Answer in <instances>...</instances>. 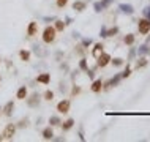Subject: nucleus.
Listing matches in <instances>:
<instances>
[{
    "label": "nucleus",
    "mask_w": 150,
    "mask_h": 142,
    "mask_svg": "<svg viewBox=\"0 0 150 142\" xmlns=\"http://www.w3.org/2000/svg\"><path fill=\"white\" fill-rule=\"evenodd\" d=\"M120 74H122V79H126V78L131 76V68H130V65H126V68L120 73Z\"/></svg>",
    "instance_id": "26"
},
{
    "label": "nucleus",
    "mask_w": 150,
    "mask_h": 142,
    "mask_svg": "<svg viewBox=\"0 0 150 142\" xmlns=\"http://www.w3.org/2000/svg\"><path fill=\"white\" fill-rule=\"evenodd\" d=\"M81 44H82L84 48H88V46L93 44V40H92V38H82V40H81Z\"/></svg>",
    "instance_id": "27"
},
{
    "label": "nucleus",
    "mask_w": 150,
    "mask_h": 142,
    "mask_svg": "<svg viewBox=\"0 0 150 142\" xmlns=\"http://www.w3.org/2000/svg\"><path fill=\"white\" fill-rule=\"evenodd\" d=\"M54 27H55L57 32H63L65 27H67V24H65L63 21H60V19H55V25H54Z\"/></svg>",
    "instance_id": "22"
},
{
    "label": "nucleus",
    "mask_w": 150,
    "mask_h": 142,
    "mask_svg": "<svg viewBox=\"0 0 150 142\" xmlns=\"http://www.w3.org/2000/svg\"><path fill=\"white\" fill-rule=\"evenodd\" d=\"M147 65H149V60L145 59V55H141V57H137L134 68H136V70H142V68H145Z\"/></svg>",
    "instance_id": "11"
},
{
    "label": "nucleus",
    "mask_w": 150,
    "mask_h": 142,
    "mask_svg": "<svg viewBox=\"0 0 150 142\" xmlns=\"http://www.w3.org/2000/svg\"><path fill=\"white\" fill-rule=\"evenodd\" d=\"M27 104H29L30 107H38L40 106V95L33 93L30 98H27Z\"/></svg>",
    "instance_id": "9"
},
{
    "label": "nucleus",
    "mask_w": 150,
    "mask_h": 142,
    "mask_svg": "<svg viewBox=\"0 0 150 142\" xmlns=\"http://www.w3.org/2000/svg\"><path fill=\"white\" fill-rule=\"evenodd\" d=\"M134 41H136V36H134V33H126L125 38H123V43L126 46H133Z\"/></svg>",
    "instance_id": "19"
},
{
    "label": "nucleus",
    "mask_w": 150,
    "mask_h": 142,
    "mask_svg": "<svg viewBox=\"0 0 150 142\" xmlns=\"http://www.w3.org/2000/svg\"><path fill=\"white\" fill-rule=\"evenodd\" d=\"M36 32H38V24L36 22H30L29 27H27V36H35L36 35Z\"/></svg>",
    "instance_id": "12"
},
{
    "label": "nucleus",
    "mask_w": 150,
    "mask_h": 142,
    "mask_svg": "<svg viewBox=\"0 0 150 142\" xmlns=\"http://www.w3.org/2000/svg\"><path fill=\"white\" fill-rule=\"evenodd\" d=\"M73 126H74V118H68L62 123V131H70Z\"/></svg>",
    "instance_id": "18"
},
{
    "label": "nucleus",
    "mask_w": 150,
    "mask_h": 142,
    "mask_svg": "<svg viewBox=\"0 0 150 142\" xmlns=\"http://www.w3.org/2000/svg\"><path fill=\"white\" fill-rule=\"evenodd\" d=\"M118 10L125 14H134V6L130 5V3H120V5H118Z\"/></svg>",
    "instance_id": "10"
},
{
    "label": "nucleus",
    "mask_w": 150,
    "mask_h": 142,
    "mask_svg": "<svg viewBox=\"0 0 150 142\" xmlns=\"http://www.w3.org/2000/svg\"><path fill=\"white\" fill-rule=\"evenodd\" d=\"M2 111H3V114H5L6 117H10L11 114H13V111H14V103H13V101H8Z\"/></svg>",
    "instance_id": "17"
},
{
    "label": "nucleus",
    "mask_w": 150,
    "mask_h": 142,
    "mask_svg": "<svg viewBox=\"0 0 150 142\" xmlns=\"http://www.w3.org/2000/svg\"><path fill=\"white\" fill-rule=\"evenodd\" d=\"M3 141V134H2V136H0V142H2Z\"/></svg>",
    "instance_id": "43"
},
{
    "label": "nucleus",
    "mask_w": 150,
    "mask_h": 142,
    "mask_svg": "<svg viewBox=\"0 0 150 142\" xmlns=\"http://www.w3.org/2000/svg\"><path fill=\"white\" fill-rule=\"evenodd\" d=\"M18 126H19V128H24V126H27V120H21Z\"/></svg>",
    "instance_id": "39"
},
{
    "label": "nucleus",
    "mask_w": 150,
    "mask_h": 142,
    "mask_svg": "<svg viewBox=\"0 0 150 142\" xmlns=\"http://www.w3.org/2000/svg\"><path fill=\"white\" fill-rule=\"evenodd\" d=\"M137 30H139L141 35H149V33H150V22H149V19H145V17L139 19V21H137Z\"/></svg>",
    "instance_id": "2"
},
{
    "label": "nucleus",
    "mask_w": 150,
    "mask_h": 142,
    "mask_svg": "<svg viewBox=\"0 0 150 142\" xmlns=\"http://www.w3.org/2000/svg\"><path fill=\"white\" fill-rule=\"evenodd\" d=\"M93 10H95V13H101V11H104V8H103V5H101V2H95V3H93Z\"/></svg>",
    "instance_id": "29"
},
{
    "label": "nucleus",
    "mask_w": 150,
    "mask_h": 142,
    "mask_svg": "<svg viewBox=\"0 0 150 142\" xmlns=\"http://www.w3.org/2000/svg\"><path fill=\"white\" fill-rule=\"evenodd\" d=\"M60 123H62V120H60L57 115H52L51 118H49V125H51V126H59Z\"/></svg>",
    "instance_id": "24"
},
{
    "label": "nucleus",
    "mask_w": 150,
    "mask_h": 142,
    "mask_svg": "<svg viewBox=\"0 0 150 142\" xmlns=\"http://www.w3.org/2000/svg\"><path fill=\"white\" fill-rule=\"evenodd\" d=\"M136 54H137V49L131 48V49H130V54H128V60H133L134 57H136Z\"/></svg>",
    "instance_id": "32"
},
{
    "label": "nucleus",
    "mask_w": 150,
    "mask_h": 142,
    "mask_svg": "<svg viewBox=\"0 0 150 142\" xmlns=\"http://www.w3.org/2000/svg\"><path fill=\"white\" fill-rule=\"evenodd\" d=\"M137 55H150V46L145 43V44H141L139 48H137Z\"/></svg>",
    "instance_id": "15"
},
{
    "label": "nucleus",
    "mask_w": 150,
    "mask_h": 142,
    "mask_svg": "<svg viewBox=\"0 0 150 142\" xmlns=\"http://www.w3.org/2000/svg\"><path fill=\"white\" fill-rule=\"evenodd\" d=\"M43 139L44 141H52L54 139V131H52V126L49 125L48 128L43 129Z\"/></svg>",
    "instance_id": "14"
},
{
    "label": "nucleus",
    "mask_w": 150,
    "mask_h": 142,
    "mask_svg": "<svg viewBox=\"0 0 150 142\" xmlns=\"http://www.w3.org/2000/svg\"><path fill=\"white\" fill-rule=\"evenodd\" d=\"M120 80H122V74L117 73V74H115L114 78H111L106 84H103V90H109V89H112V87H117Z\"/></svg>",
    "instance_id": "3"
},
{
    "label": "nucleus",
    "mask_w": 150,
    "mask_h": 142,
    "mask_svg": "<svg viewBox=\"0 0 150 142\" xmlns=\"http://www.w3.org/2000/svg\"><path fill=\"white\" fill-rule=\"evenodd\" d=\"M0 111H2V107H0Z\"/></svg>",
    "instance_id": "44"
},
{
    "label": "nucleus",
    "mask_w": 150,
    "mask_h": 142,
    "mask_svg": "<svg viewBox=\"0 0 150 142\" xmlns=\"http://www.w3.org/2000/svg\"><path fill=\"white\" fill-rule=\"evenodd\" d=\"M111 59H112V57H111L107 52H103L100 57H97V66H100V68L107 66V65L111 63Z\"/></svg>",
    "instance_id": "4"
},
{
    "label": "nucleus",
    "mask_w": 150,
    "mask_h": 142,
    "mask_svg": "<svg viewBox=\"0 0 150 142\" xmlns=\"http://www.w3.org/2000/svg\"><path fill=\"white\" fill-rule=\"evenodd\" d=\"M67 3H68V0H57V6H59V8H65Z\"/></svg>",
    "instance_id": "36"
},
{
    "label": "nucleus",
    "mask_w": 150,
    "mask_h": 142,
    "mask_svg": "<svg viewBox=\"0 0 150 142\" xmlns=\"http://www.w3.org/2000/svg\"><path fill=\"white\" fill-rule=\"evenodd\" d=\"M79 93H81V87L73 85V89H71V97H76V95H79Z\"/></svg>",
    "instance_id": "33"
},
{
    "label": "nucleus",
    "mask_w": 150,
    "mask_h": 142,
    "mask_svg": "<svg viewBox=\"0 0 150 142\" xmlns=\"http://www.w3.org/2000/svg\"><path fill=\"white\" fill-rule=\"evenodd\" d=\"M79 68H81L82 71H87V70H88V66H87V59H84V57H82V59L79 60Z\"/></svg>",
    "instance_id": "28"
},
{
    "label": "nucleus",
    "mask_w": 150,
    "mask_h": 142,
    "mask_svg": "<svg viewBox=\"0 0 150 142\" xmlns=\"http://www.w3.org/2000/svg\"><path fill=\"white\" fill-rule=\"evenodd\" d=\"M79 139H81V141H86V137H84V134H82V131H79Z\"/></svg>",
    "instance_id": "40"
},
{
    "label": "nucleus",
    "mask_w": 150,
    "mask_h": 142,
    "mask_svg": "<svg viewBox=\"0 0 150 142\" xmlns=\"http://www.w3.org/2000/svg\"><path fill=\"white\" fill-rule=\"evenodd\" d=\"M27 87L25 85H22V87H19V90H18V93H16V98L18 99H25L27 98Z\"/></svg>",
    "instance_id": "20"
},
{
    "label": "nucleus",
    "mask_w": 150,
    "mask_h": 142,
    "mask_svg": "<svg viewBox=\"0 0 150 142\" xmlns=\"http://www.w3.org/2000/svg\"><path fill=\"white\" fill-rule=\"evenodd\" d=\"M117 33H118V27H117V25H114V27H111V29H107V38L115 36Z\"/></svg>",
    "instance_id": "25"
},
{
    "label": "nucleus",
    "mask_w": 150,
    "mask_h": 142,
    "mask_svg": "<svg viewBox=\"0 0 150 142\" xmlns=\"http://www.w3.org/2000/svg\"><path fill=\"white\" fill-rule=\"evenodd\" d=\"M142 13H144L145 19H149V22H150V5H149V6H145V8L142 10Z\"/></svg>",
    "instance_id": "34"
},
{
    "label": "nucleus",
    "mask_w": 150,
    "mask_h": 142,
    "mask_svg": "<svg viewBox=\"0 0 150 142\" xmlns=\"http://www.w3.org/2000/svg\"><path fill=\"white\" fill-rule=\"evenodd\" d=\"M103 52H104V44H103V43L93 44V48H92V55H93L95 59H97V57H100Z\"/></svg>",
    "instance_id": "8"
},
{
    "label": "nucleus",
    "mask_w": 150,
    "mask_h": 142,
    "mask_svg": "<svg viewBox=\"0 0 150 142\" xmlns=\"http://www.w3.org/2000/svg\"><path fill=\"white\" fill-rule=\"evenodd\" d=\"M114 2V0H101V5H103V8H109V6H111V3H112Z\"/></svg>",
    "instance_id": "35"
},
{
    "label": "nucleus",
    "mask_w": 150,
    "mask_h": 142,
    "mask_svg": "<svg viewBox=\"0 0 150 142\" xmlns=\"http://www.w3.org/2000/svg\"><path fill=\"white\" fill-rule=\"evenodd\" d=\"M76 48H78V49H74V51L78 52V54H84V51H86V48H84L82 44H78V46H76Z\"/></svg>",
    "instance_id": "37"
},
{
    "label": "nucleus",
    "mask_w": 150,
    "mask_h": 142,
    "mask_svg": "<svg viewBox=\"0 0 150 142\" xmlns=\"http://www.w3.org/2000/svg\"><path fill=\"white\" fill-rule=\"evenodd\" d=\"M111 63L114 65V66H123V63H125V60L123 59H120V57H115V59H111Z\"/></svg>",
    "instance_id": "23"
},
{
    "label": "nucleus",
    "mask_w": 150,
    "mask_h": 142,
    "mask_svg": "<svg viewBox=\"0 0 150 142\" xmlns=\"http://www.w3.org/2000/svg\"><path fill=\"white\" fill-rule=\"evenodd\" d=\"M44 99L46 101H52L54 99V92L52 90H46L44 92Z\"/></svg>",
    "instance_id": "30"
},
{
    "label": "nucleus",
    "mask_w": 150,
    "mask_h": 142,
    "mask_svg": "<svg viewBox=\"0 0 150 142\" xmlns=\"http://www.w3.org/2000/svg\"><path fill=\"white\" fill-rule=\"evenodd\" d=\"M147 44H150V35L147 36Z\"/></svg>",
    "instance_id": "42"
},
{
    "label": "nucleus",
    "mask_w": 150,
    "mask_h": 142,
    "mask_svg": "<svg viewBox=\"0 0 150 142\" xmlns=\"http://www.w3.org/2000/svg\"><path fill=\"white\" fill-rule=\"evenodd\" d=\"M65 24H67V25H70V24H71V17H67V21H65Z\"/></svg>",
    "instance_id": "41"
},
{
    "label": "nucleus",
    "mask_w": 150,
    "mask_h": 142,
    "mask_svg": "<svg viewBox=\"0 0 150 142\" xmlns=\"http://www.w3.org/2000/svg\"><path fill=\"white\" fill-rule=\"evenodd\" d=\"M19 57H21L22 62H29L30 60V52L25 51V49H22V51H19Z\"/></svg>",
    "instance_id": "21"
},
{
    "label": "nucleus",
    "mask_w": 150,
    "mask_h": 142,
    "mask_svg": "<svg viewBox=\"0 0 150 142\" xmlns=\"http://www.w3.org/2000/svg\"><path fill=\"white\" fill-rule=\"evenodd\" d=\"M55 33H57L55 27H52V25L44 27V30H43V41L46 44H51L52 41L55 40Z\"/></svg>",
    "instance_id": "1"
},
{
    "label": "nucleus",
    "mask_w": 150,
    "mask_h": 142,
    "mask_svg": "<svg viewBox=\"0 0 150 142\" xmlns=\"http://www.w3.org/2000/svg\"><path fill=\"white\" fill-rule=\"evenodd\" d=\"M70 106H71L70 99H62V101L57 104V111H59L60 114H68L70 112Z\"/></svg>",
    "instance_id": "6"
},
{
    "label": "nucleus",
    "mask_w": 150,
    "mask_h": 142,
    "mask_svg": "<svg viewBox=\"0 0 150 142\" xmlns=\"http://www.w3.org/2000/svg\"><path fill=\"white\" fill-rule=\"evenodd\" d=\"M90 90L93 93H100L103 90V80L101 79H93L92 80V85H90Z\"/></svg>",
    "instance_id": "7"
},
{
    "label": "nucleus",
    "mask_w": 150,
    "mask_h": 142,
    "mask_svg": "<svg viewBox=\"0 0 150 142\" xmlns=\"http://www.w3.org/2000/svg\"><path fill=\"white\" fill-rule=\"evenodd\" d=\"M86 6H87V3L84 2V0H76V2L73 3V10H74V11H79V13L86 10Z\"/></svg>",
    "instance_id": "16"
},
{
    "label": "nucleus",
    "mask_w": 150,
    "mask_h": 142,
    "mask_svg": "<svg viewBox=\"0 0 150 142\" xmlns=\"http://www.w3.org/2000/svg\"><path fill=\"white\" fill-rule=\"evenodd\" d=\"M36 82H40V84H44V85H48V84L51 82V74H49V73H41V74L36 78Z\"/></svg>",
    "instance_id": "13"
},
{
    "label": "nucleus",
    "mask_w": 150,
    "mask_h": 142,
    "mask_svg": "<svg viewBox=\"0 0 150 142\" xmlns=\"http://www.w3.org/2000/svg\"><path fill=\"white\" fill-rule=\"evenodd\" d=\"M14 133H16V126L14 125H6L5 126V129H3V139H6V141H11L13 139V136H14Z\"/></svg>",
    "instance_id": "5"
},
{
    "label": "nucleus",
    "mask_w": 150,
    "mask_h": 142,
    "mask_svg": "<svg viewBox=\"0 0 150 142\" xmlns=\"http://www.w3.org/2000/svg\"><path fill=\"white\" fill-rule=\"evenodd\" d=\"M86 73H87V76H88V78H90L92 80H93V79H95V73H93V71H92V70H87Z\"/></svg>",
    "instance_id": "38"
},
{
    "label": "nucleus",
    "mask_w": 150,
    "mask_h": 142,
    "mask_svg": "<svg viewBox=\"0 0 150 142\" xmlns=\"http://www.w3.org/2000/svg\"><path fill=\"white\" fill-rule=\"evenodd\" d=\"M100 36H101V38H107V27L106 25H101V29H100Z\"/></svg>",
    "instance_id": "31"
}]
</instances>
